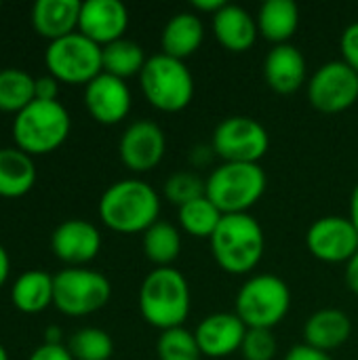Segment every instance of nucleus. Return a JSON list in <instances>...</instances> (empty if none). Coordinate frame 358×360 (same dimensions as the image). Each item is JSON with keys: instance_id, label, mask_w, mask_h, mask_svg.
<instances>
[{"instance_id": "obj_27", "label": "nucleus", "mask_w": 358, "mask_h": 360, "mask_svg": "<svg viewBox=\"0 0 358 360\" xmlns=\"http://www.w3.org/2000/svg\"><path fill=\"white\" fill-rule=\"evenodd\" d=\"M143 253L156 268H169L181 253L179 230L169 221H156L143 232Z\"/></svg>"}, {"instance_id": "obj_37", "label": "nucleus", "mask_w": 358, "mask_h": 360, "mask_svg": "<svg viewBox=\"0 0 358 360\" xmlns=\"http://www.w3.org/2000/svg\"><path fill=\"white\" fill-rule=\"evenodd\" d=\"M285 360H333L327 352L323 350H317L312 346H306V344H300V346H293Z\"/></svg>"}, {"instance_id": "obj_16", "label": "nucleus", "mask_w": 358, "mask_h": 360, "mask_svg": "<svg viewBox=\"0 0 358 360\" xmlns=\"http://www.w3.org/2000/svg\"><path fill=\"white\" fill-rule=\"evenodd\" d=\"M129 27V11L120 0H87L80 6L78 32L106 46L124 38Z\"/></svg>"}, {"instance_id": "obj_10", "label": "nucleus", "mask_w": 358, "mask_h": 360, "mask_svg": "<svg viewBox=\"0 0 358 360\" xmlns=\"http://www.w3.org/2000/svg\"><path fill=\"white\" fill-rule=\"evenodd\" d=\"M211 146L224 162H260L270 148V135L251 116H228L217 122Z\"/></svg>"}, {"instance_id": "obj_14", "label": "nucleus", "mask_w": 358, "mask_h": 360, "mask_svg": "<svg viewBox=\"0 0 358 360\" xmlns=\"http://www.w3.org/2000/svg\"><path fill=\"white\" fill-rule=\"evenodd\" d=\"M84 105L101 124H118L131 112V89L122 78L101 72L84 86Z\"/></svg>"}, {"instance_id": "obj_13", "label": "nucleus", "mask_w": 358, "mask_h": 360, "mask_svg": "<svg viewBox=\"0 0 358 360\" xmlns=\"http://www.w3.org/2000/svg\"><path fill=\"white\" fill-rule=\"evenodd\" d=\"M167 150L165 131L152 120L131 122L118 141V154L127 169L133 173H146L160 165Z\"/></svg>"}, {"instance_id": "obj_12", "label": "nucleus", "mask_w": 358, "mask_h": 360, "mask_svg": "<svg viewBox=\"0 0 358 360\" xmlns=\"http://www.w3.org/2000/svg\"><path fill=\"white\" fill-rule=\"evenodd\" d=\"M306 245L325 264H348L358 251V232L350 217L327 215L308 228Z\"/></svg>"}, {"instance_id": "obj_9", "label": "nucleus", "mask_w": 358, "mask_h": 360, "mask_svg": "<svg viewBox=\"0 0 358 360\" xmlns=\"http://www.w3.org/2000/svg\"><path fill=\"white\" fill-rule=\"evenodd\" d=\"M112 297L110 281L89 268H68L53 276V304L68 316H87L101 310Z\"/></svg>"}, {"instance_id": "obj_4", "label": "nucleus", "mask_w": 358, "mask_h": 360, "mask_svg": "<svg viewBox=\"0 0 358 360\" xmlns=\"http://www.w3.org/2000/svg\"><path fill=\"white\" fill-rule=\"evenodd\" d=\"M266 171L260 162H222L207 177V198L224 213H247L266 192Z\"/></svg>"}, {"instance_id": "obj_42", "label": "nucleus", "mask_w": 358, "mask_h": 360, "mask_svg": "<svg viewBox=\"0 0 358 360\" xmlns=\"http://www.w3.org/2000/svg\"><path fill=\"white\" fill-rule=\"evenodd\" d=\"M350 221L354 224V228H357L358 232V184L354 186V190H352V194H350Z\"/></svg>"}, {"instance_id": "obj_29", "label": "nucleus", "mask_w": 358, "mask_h": 360, "mask_svg": "<svg viewBox=\"0 0 358 360\" xmlns=\"http://www.w3.org/2000/svg\"><path fill=\"white\" fill-rule=\"evenodd\" d=\"M222 217H224V213L207 198V194L203 198H196V200L179 207V213H177L181 230L196 238H211L213 232L217 230Z\"/></svg>"}, {"instance_id": "obj_21", "label": "nucleus", "mask_w": 358, "mask_h": 360, "mask_svg": "<svg viewBox=\"0 0 358 360\" xmlns=\"http://www.w3.org/2000/svg\"><path fill=\"white\" fill-rule=\"evenodd\" d=\"M350 333H352V323L346 312L335 308H323L306 321L304 344L329 352L344 346Z\"/></svg>"}, {"instance_id": "obj_7", "label": "nucleus", "mask_w": 358, "mask_h": 360, "mask_svg": "<svg viewBox=\"0 0 358 360\" xmlns=\"http://www.w3.org/2000/svg\"><path fill=\"white\" fill-rule=\"evenodd\" d=\"M234 308L249 329L272 331L291 308V291L274 274H255L238 289Z\"/></svg>"}, {"instance_id": "obj_39", "label": "nucleus", "mask_w": 358, "mask_h": 360, "mask_svg": "<svg viewBox=\"0 0 358 360\" xmlns=\"http://www.w3.org/2000/svg\"><path fill=\"white\" fill-rule=\"evenodd\" d=\"M198 11H205V13H211V15H215L219 8H224V0H194L192 2Z\"/></svg>"}, {"instance_id": "obj_17", "label": "nucleus", "mask_w": 358, "mask_h": 360, "mask_svg": "<svg viewBox=\"0 0 358 360\" xmlns=\"http://www.w3.org/2000/svg\"><path fill=\"white\" fill-rule=\"evenodd\" d=\"M249 327L238 319L236 312H215L198 323L194 335L203 356L224 359L241 350Z\"/></svg>"}, {"instance_id": "obj_33", "label": "nucleus", "mask_w": 358, "mask_h": 360, "mask_svg": "<svg viewBox=\"0 0 358 360\" xmlns=\"http://www.w3.org/2000/svg\"><path fill=\"white\" fill-rule=\"evenodd\" d=\"M241 352L245 360H272L276 354V340L270 329H249Z\"/></svg>"}, {"instance_id": "obj_8", "label": "nucleus", "mask_w": 358, "mask_h": 360, "mask_svg": "<svg viewBox=\"0 0 358 360\" xmlns=\"http://www.w3.org/2000/svg\"><path fill=\"white\" fill-rule=\"evenodd\" d=\"M44 63L59 82L89 84L103 72L101 46L80 32L68 34L49 42L44 51Z\"/></svg>"}, {"instance_id": "obj_38", "label": "nucleus", "mask_w": 358, "mask_h": 360, "mask_svg": "<svg viewBox=\"0 0 358 360\" xmlns=\"http://www.w3.org/2000/svg\"><path fill=\"white\" fill-rule=\"evenodd\" d=\"M346 285L352 293L358 295V251L354 257L346 264Z\"/></svg>"}, {"instance_id": "obj_25", "label": "nucleus", "mask_w": 358, "mask_h": 360, "mask_svg": "<svg viewBox=\"0 0 358 360\" xmlns=\"http://www.w3.org/2000/svg\"><path fill=\"white\" fill-rule=\"evenodd\" d=\"M11 300L19 312L38 314L53 304V276L42 270H27L11 287Z\"/></svg>"}, {"instance_id": "obj_2", "label": "nucleus", "mask_w": 358, "mask_h": 360, "mask_svg": "<svg viewBox=\"0 0 358 360\" xmlns=\"http://www.w3.org/2000/svg\"><path fill=\"white\" fill-rule=\"evenodd\" d=\"M190 287L175 268H154L139 287V312L143 321L160 331L184 327L190 314Z\"/></svg>"}, {"instance_id": "obj_18", "label": "nucleus", "mask_w": 358, "mask_h": 360, "mask_svg": "<svg viewBox=\"0 0 358 360\" xmlns=\"http://www.w3.org/2000/svg\"><path fill=\"white\" fill-rule=\"evenodd\" d=\"M306 68V57L298 46L291 42L276 44L264 59V78L272 91L291 95L304 86L308 72Z\"/></svg>"}, {"instance_id": "obj_3", "label": "nucleus", "mask_w": 358, "mask_h": 360, "mask_svg": "<svg viewBox=\"0 0 358 360\" xmlns=\"http://www.w3.org/2000/svg\"><path fill=\"white\" fill-rule=\"evenodd\" d=\"M209 240L215 262L230 274H249L255 270L266 249L264 230L249 213L224 215Z\"/></svg>"}, {"instance_id": "obj_23", "label": "nucleus", "mask_w": 358, "mask_h": 360, "mask_svg": "<svg viewBox=\"0 0 358 360\" xmlns=\"http://www.w3.org/2000/svg\"><path fill=\"white\" fill-rule=\"evenodd\" d=\"M260 34L276 44H287L300 25V8L293 0H266L255 17Z\"/></svg>"}, {"instance_id": "obj_1", "label": "nucleus", "mask_w": 358, "mask_h": 360, "mask_svg": "<svg viewBox=\"0 0 358 360\" xmlns=\"http://www.w3.org/2000/svg\"><path fill=\"white\" fill-rule=\"evenodd\" d=\"M160 196L143 179H120L99 198L101 221L120 234L146 232L158 221Z\"/></svg>"}, {"instance_id": "obj_6", "label": "nucleus", "mask_w": 358, "mask_h": 360, "mask_svg": "<svg viewBox=\"0 0 358 360\" xmlns=\"http://www.w3.org/2000/svg\"><path fill=\"white\" fill-rule=\"evenodd\" d=\"M141 91L150 105L160 112H181L194 97V78L181 59L165 53L148 57L139 74Z\"/></svg>"}, {"instance_id": "obj_41", "label": "nucleus", "mask_w": 358, "mask_h": 360, "mask_svg": "<svg viewBox=\"0 0 358 360\" xmlns=\"http://www.w3.org/2000/svg\"><path fill=\"white\" fill-rule=\"evenodd\" d=\"M61 335H63V331H61V327H46L44 329V344H51V346H61Z\"/></svg>"}, {"instance_id": "obj_26", "label": "nucleus", "mask_w": 358, "mask_h": 360, "mask_svg": "<svg viewBox=\"0 0 358 360\" xmlns=\"http://www.w3.org/2000/svg\"><path fill=\"white\" fill-rule=\"evenodd\" d=\"M148 57L141 49V44H137L135 40L129 38H120L114 40L106 46H101V65L106 74H112L116 78H131V76H139L143 65H146Z\"/></svg>"}, {"instance_id": "obj_43", "label": "nucleus", "mask_w": 358, "mask_h": 360, "mask_svg": "<svg viewBox=\"0 0 358 360\" xmlns=\"http://www.w3.org/2000/svg\"><path fill=\"white\" fill-rule=\"evenodd\" d=\"M0 360H8V354H6V350L0 346Z\"/></svg>"}, {"instance_id": "obj_5", "label": "nucleus", "mask_w": 358, "mask_h": 360, "mask_svg": "<svg viewBox=\"0 0 358 360\" xmlns=\"http://www.w3.org/2000/svg\"><path fill=\"white\" fill-rule=\"evenodd\" d=\"M70 127L72 120L61 101L34 99L25 110L15 114L13 135L17 148L25 154H49L68 139Z\"/></svg>"}, {"instance_id": "obj_34", "label": "nucleus", "mask_w": 358, "mask_h": 360, "mask_svg": "<svg viewBox=\"0 0 358 360\" xmlns=\"http://www.w3.org/2000/svg\"><path fill=\"white\" fill-rule=\"evenodd\" d=\"M340 49L344 55V61L358 74V21L350 23L342 38H340Z\"/></svg>"}, {"instance_id": "obj_36", "label": "nucleus", "mask_w": 358, "mask_h": 360, "mask_svg": "<svg viewBox=\"0 0 358 360\" xmlns=\"http://www.w3.org/2000/svg\"><path fill=\"white\" fill-rule=\"evenodd\" d=\"M27 360H74L70 354V350L65 346H51V344H42L40 348H36L32 352V356Z\"/></svg>"}, {"instance_id": "obj_35", "label": "nucleus", "mask_w": 358, "mask_h": 360, "mask_svg": "<svg viewBox=\"0 0 358 360\" xmlns=\"http://www.w3.org/2000/svg\"><path fill=\"white\" fill-rule=\"evenodd\" d=\"M59 80L55 76H38L36 78V99L40 101H57Z\"/></svg>"}, {"instance_id": "obj_44", "label": "nucleus", "mask_w": 358, "mask_h": 360, "mask_svg": "<svg viewBox=\"0 0 358 360\" xmlns=\"http://www.w3.org/2000/svg\"><path fill=\"white\" fill-rule=\"evenodd\" d=\"M0 8H2V2H0Z\"/></svg>"}, {"instance_id": "obj_31", "label": "nucleus", "mask_w": 358, "mask_h": 360, "mask_svg": "<svg viewBox=\"0 0 358 360\" xmlns=\"http://www.w3.org/2000/svg\"><path fill=\"white\" fill-rule=\"evenodd\" d=\"M158 360H200L203 352L196 342L194 331H188L184 327L167 329L160 333L156 344Z\"/></svg>"}, {"instance_id": "obj_28", "label": "nucleus", "mask_w": 358, "mask_h": 360, "mask_svg": "<svg viewBox=\"0 0 358 360\" xmlns=\"http://www.w3.org/2000/svg\"><path fill=\"white\" fill-rule=\"evenodd\" d=\"M36 99V78L19 68L0 70V112L19 114Z\"/></svg>"}, {"instance_id": "obj_24", "label": "nucleus", "mask_w": 358, "mask_h": 360, "mask_svg": "<svg viewBox=\"0 0 358 360\" xmlns=\"http://www.w3.org/2000/svg\"><path fill=\"white\" fill-rule=\"evenodd\" d=\"M36 167L30 154L19 148L0 150V196L19 198L34 188Z\"/></svg>"}, {"instance_id": "obj_15", "label": "nucleus", "mask_w": 358, "mask_h": 360, "mask_svg": "<svg viewBox=\"0 0 358 360\" xmlns=\"http://www.w3.org/2000/svg\"><path fill=\"white\" fill-rule=\"evenodd\" d=\"M51 249L57 259L70 264L72 268H80L97 257L101 249V234L87 219H65L55 228Z\"/></svg>"}, {"instance_id": "obj_22", "label": "nucleus", "mask_w": 358, "mask_h": 360, "mask_svg": "<svg viewBox=\"0 0 358 360\" xmlns=\"http://www.w3.org/2000/svg\"><path fill=\"white\" fill-rule=\"evenodd\" d=\"M205 40V25L200 21L198 15L194 13H177L173 15L165 27H162V36H160V46L162 53L175 59H186L190 55H194L200 44Z\"/></svg>"}, {"instance_id": "obj_30", "label": "nucleus", "mask_w": 358, "mask_h": 360, "mask_svg": "<svg viewBox=\"0 0 358 360\" xmlns=\"http://www.w3.org/2000/svg\"><path fill=\"white\" fill-rule=\"evenodd\" d=\"M68 350L74 360H110L114 354V342L103 329L84 327L70 338Z\"/></svg>"}, {"instance_id": "obj_20", "label": "nucleus", "mask_w": 358, "mask_h": 360, "mask_svg": "<svg viewBox=\"0 0 358 360\" xmlns=\"http://www.w3.org/2000/svg\"><path fill=\"white\" fill-rule=\"evenodd\" d=\"M80 6L82 2L78 0H38L32 8L34 30L42 38H49V42L74 34L80 19Z\"/></svg>"}, {"instance_id": "obj_11", "label": "nucleus", "mask_w": 358, "mask_h": 360, "mask_svg": "<svg viewBox=\"0 0 358 360\" xmlns=\"http://www.w3.org/2000/svg\"><path fill=\"white\" fill-rule=\"evenodd\" d=\"M308 99L323 114H340L358 101V74L344 61L323 63L308 80Z\"/></svg>"}, {"instance_id": "obj_32", "label": "nucleus", "mask_w": 358, "mask_h": 360, "mask_svg": "<svg viewBox=\"0 0 358 360\" xmlns=\"http://www.w3.org/2000/svg\"><path fill=\"white\" fill-rule=\"evenodd\" d=\"M165 196L177 207H184L207 194V179L192 171H177L165 181Z\"/></svg>"}, {"instance_id": "obj_19", "label": "nucleus", "mask_w": 358, "mask_h": 360, "mask_svg": "<svg viewBox=\"0 0 358 360\" xmlns=\"http://www.w3.org/2000/svg\"><path fill=\"white\" fill-rule=\"evenodd\" d=\"M213 34L217 38V42L232 51V53H245L249 51L255 40H257V21L255 17L238 6V4H224V8H219L215 15H213Z\"/></svg>"}, {"instance_id": "obj_40", "label": "nucleus", "mask_w": 358, "mask_h": 360, "mask_svg": "<svg viewBox=\"0 0 358 360\" xmlns=\"http://www.w3.org/2000/svg\"><path fill=\"white\" fill-rule=\"evenodd\" d=\"M8 272H11V259H8V253H6V249L0 245V287L6 283V278H8Z\"/></svg>"}]
</instances>
